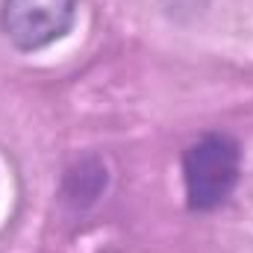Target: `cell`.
<instances>
[{
    "label": "cell",
    "instance_id": "1",
    "mask_svg": "<svg viewBox=\"0 0 253 253\" xmlns=\"http://www.w3.org/2000/svg\"><path fill=\"white\" fill-rule=\"evenodd\" d=\"M183 180L191 209L221 206L239 180V144L230 135L209 132L186 150Z\"/></svg>",
    "mask_w": 253,
    "mask_h": 253
},
{
    "label": "cell",
    "instance_id": "2",
    "mask_svg": "<svg viewBox=\"0 0 253 253\" xmlns=\"http://www.w3.org/2000/svg\"><path fill=\"white\" fill-rule=\"evenodd\" d=\"M77 0H3L0 27L18 50H39L71 30Z\"/></svg>",
    "mask_w": 253,
    "mask_h": 253
}]
</instances>
